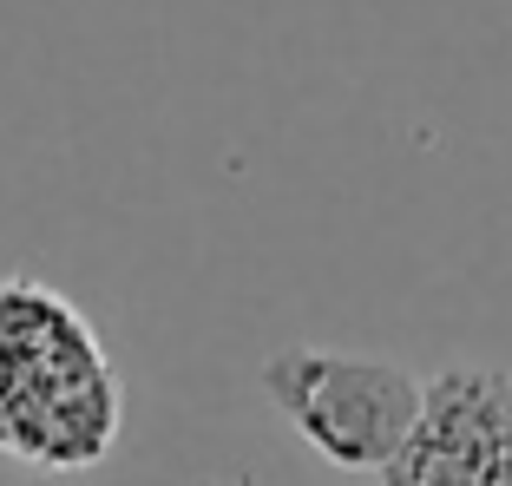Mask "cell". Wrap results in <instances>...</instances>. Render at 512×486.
Listing matches in <instances>:
<instances>
[{
	"label": "cell",
	"mask_w": 512,
	"mask_h": 486,
	"mask_svg": "<svg viewBox=\"0 0 512 486\" xmlns=\"http://www.w3.org/2000/svg\"><path fill=\"white\" fill-rule=\"evenodd\" d=\"M125 434L106 342L40 276H0V454L33 473H86Z\"/></svg>",
	"instance_id": "cell-1"
},
{
	"label": "cell",
	"mask_w": 512,
	"mask_h": 486,
	"mask_svg": "<svg viewBox=\"0 0 512 486\" xmlns=\"http://www.w3.org/2000/svg\"><path fill=\"white\" fill-rule=\"evenodd\" d=\"M256 388L322 467L381 480V467L394 460V447L407 441V427L421 414L427 375H414L394 355L276 349L256 375Z\"/></svg>",
	"instance_id": "cell-2"
},
{
	"label": "cell",
	"mask_w": 512,
	"mask_h": 486,
	"mask_svg": "<svg viewBox=\"0 0 512 486\" xmlns=\"http://www.w3.org/2000/svg\"><path fill=\"white\" fill-rule=\"evenodd\" d=\"M381 486H512V375L453 362L427 375L421 414L381 467Z\"/></svg>",
	"instance_id": "cell-3"
}]
</instances>
